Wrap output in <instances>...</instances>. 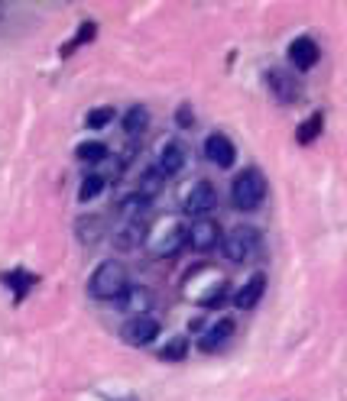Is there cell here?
Listing matches in <instances>:
<instances>
[{"label":"cell","instance_id":"cell-10","mask_svg":"<svg viewBox=\"0 0 347 401\" xmlns=\"http://www.w3.org/2000/svg\"><path fill=\"white\" fill-rule=\"evenodd\" d=\"M204 156H208V162H214L218 168H230L237 162V149H234V142H230L224 133H211L204 140Z\"/></svg>","mask_w":347,"mask_h":401},{"label":"cell","instance_id":"cell-11","mask_svg":"<svg viewBox=\"0 0 347 401\" xmlns=\"http://www.w3.org/2000/svg\"><path fill=\"white\" fill-rule=\"evenodd\" d=\"M318 59H322V52H318V46H315L312 36H299V39L289 46V62H292L299 72L315 68L318 65Z\"/></svg>","mask_w":347,"mask_h":401},{"label":"cell","instance_id":"cell-5","mask_svg":"<svg viewBox=\"0 0 347 401\" xmlns=\"http://www.w3.org/2000/svg\"><path fill=\"white\" fill-rule=\"evenodd\" d=\"M185 233H188V226L185 224H169V226H159L156 233H150V252L156 256V259H166V256H176L182 246H185Z\"/></svg>","mask_w":347,"mask_h":401},{"label":"cell","instance_id":"cell-8","mask_svg":"<svg viewBox=\"0 0 347 401\" xmlns=\"http://www.w3.org/2000/svg\"><path fill=\"white\" fill-rule=\"evenodd\" d=\"M120 337H124L130 346H150V343L159 337V320L146 318V314L127 318L124 320V327H120Z\"/></svg>","mask_w":347,"mask_h":401},{"label":"cell","instance_id":"cell-3","mask_svg":"<svg viewBox=\"0 0 347 401\" xmlns=\"http://www.w3.org/2000/svg\"><path fill=\"white\" fill-rule=\"evenodd\" d=\"M221 250H224V256H228L230 262H247L260 250V230L250 224L234 226L228 236H221Z\"/></svg>","mask_w":347,"mask_h":401},{"label":"cell","instance_id":"cell-21","mask_svg":"<svg viewBox=\"0 0 347 401\" xmlns=\"http://www.w3.org/2000/svg\"><path fill=\"white\" fill-rule=\"evenodd\" d=\"M188 346H192V343H188V337H172V340L159 350V356H162V360H169V362H178V360H185Z\"/></svg>","mask_w":347,"mask_h":401},{"label":"cell","instance_id":"cell-13","mask_svg":"<svg viewBox=\"0 0 347 401\" xmlns=\"http://www.w3.org/2000/svg\"><path fill=\"white\" fill-rule=\"evenodd\" d=\"M263 292H266V276H263V272H256V276L247 278L244 288L234 294V304H237V308H244V311H250L256 301L263 298Z\"/></svg>","mask_w":347,"mask_h":401},{"label":"cell","instance_id":"cell-1","mask_svg":"<svg viewBox=\"0 0 347 401\" xmlns=\"http://www.w3.org/2000/svg\"><path fill=\"white\" fill-rule=\"evenodd\" d=\"M127 285H130L127 266L107 259L94 269L91 282H88V292H91V298H98V301H117L120 294L127 292Z\"/></svg>","mask_w":347,"mask_h":401},{"label":"cell","instance_id":"cell-17","mask_svg":"<svg viewBox=\"0 0 347 401\" xmlns=\"http://www.w3.org/2000/svg\"><path fill=\"white\" fill-rule=\"evenodd\" d=\"M146 126H150V110L146 107L136 104V107H130L127 114H124V133L127 136H140Z\"/></svg>","mask_w":347,"mask_h":401},{"label":"cell","instance_id":"cell-12","mask_svg":"<svg viewBox=\"0 0 347 401\" xmlns=\"http://www.w3.org/2000/svg\"><path fill=\"white\" fill-rule=\"evenodd\" d=\"M120 308L127 311L130 318H136V314H146V311H150V304H152V294H150V288H140V285H133V288H130L127 285V292L120 294Z\"/></svg>","mask_w":347,"mask_h":401},{"label":"cell","instance_id":"cell-24","mask_svg":"<svg viewBox=\"0 0 347 401\" xmlns=\"http://www.w3.org/2000/svg\"><path fill=\"white\" fill-rule=\"evenodd\" d=\"M110 120H114V107H98V110H91V114H88L85 123L91 126V130H101V126H107Z\"/></svg>","mask_w":347,"mask_h":401},{"label":"cell","instance_id":"cell-2","mask_svg":"<svg viewBox=\"0 0 347 401\" xmlns=\"http://www.w3.org/2000/svg\"><path fill=\"white\" fill-rule=\"evenodd\" d=\"M263 198H266V178H263V172L256 165L244 168L234 178V184H230V204L237 210H256L263 204Z\"/></svg>","mask_w":347,"mask_h":401},{"label":"cell","instance_id":"cell-6","mask_svg":"<svg viewBox=\"0 0 347 401\" xmlns=\"http://www.w3.org/2000/svg\"><path fill=\"white\" fill-rule=\"evenodd\" d=\"M221 236H224V230H221L218 220L195 217L192 224H188L185 243L192 246V250H198V252H208V250H214V246H221Z\"/></svg>","mask_w":347,"mask_h":401},{"label":"cell","instance_id":"cell-15","mask_svg":"<svg viewBox=\"0 0 347 401\" xmlns=\"http://www.w3.org/2000/svg\"><path fill=\"white\" fill-rule=\"evenodd\" d=\"M166 184V175H162L159 168H146L143 175H140V182H136V198H143V200H150V198H156L159 194V188Z\"/></svg>","mask_w":347,"mask_h":401},{"label":"cell","instance_id":"cell-7","mask_svg":"<svg viewBox=\"0 0 347 401\" xmlns=\"http://www.w3.org/2000/svg\"><path fill=\"white\" fill-rule=\"evenodd\" d=\"M192 162V152L182 140H166L156 152V168H159L162 175H178L182 168Z\"/></svg>","mask_w":347,"mask_h":401},{"label":"cell","instance_id":"cell-25","mask_svg":"<svg viewBox=\"0 0 347 401\" xmlns=\"http://www.w3.org/2000/svg\"><path fill=\"white\" fill-rule=\"evenodd\" d=\"M176 123H178V130H192V126H195V110H192V104H178Z\"/></svg>","mask_w":347,"mask_h":401},{"label":"cell","instance_id":"cell-19","mask_svg":"<svg viewBox=\"0 0 347 401\" xmlns=\"http://www.w3.org/2000/svg\"><path fill=\"white\" fill-rule=\"evenodd\" d=\"M322 130H325V114L318 110V114H312V117H308V120H305V123L296 130V140L302 142V146H308V142H315L318 136H322Z\"/></svg>","mask_w":347,"mask_h":401},{"label":"cell","instance_id":"cell-22","mask_svg":"<svg viewBox=\"0 0 347 401\" xmlns=\"http://www.w3.org/2000/svg\"><path fill=\"white\" fill-rule=\"evenodd\" d=\"M101 191H104V178H101V175H88L85 182H81V191H78V200H94Z\"/></svg>","mask_w":347,"mask_h":401},{"label":"cell","instance_id":"cell-16","mask_svg":"<svg viewBox=\"0 0 347 401\" xmlns=\"http://www.w3.org/2000/svg\"><path fill=\"white\" fill-rule=\"evenodd\" d=\"M75 156H78V162H88V165H98V162H107V156H110V149L104 146V142H98V140H88V142H81L75 149Z\"/></svg>","mask_w":347,"mask_h":401},{"label":"cell","instance_id":"cell-4","mask_svg":"<svg viewBox=\"0 0 347 401\" xmlns=\"http://www.w3.org/2000/svg\"><path fill=\"white\" fill-rule=\"evenodd\" d=\"M214 208H218V191L204 178L195 184H188L185 194H182V210H185L188 217H208Z\"/></svg>","mask_w":347,"mask_h":401},{"label":"cell","instance_id":"cell-23","mask_svg":"<svg viewBox=\"0 0 347 401\" xmlns=\"http://www.w3.org/2000/svg\"><path fill=\"white\" fill-rule=\"evenodd\" d=\"M94 33H98V23H81V29H78V36L72 42H68L65 49H62V55H68V52H75L78 46H85V42L94 39Z\"/></svg>","mask_w":347,"mask_h":401},{"label":"cell","instance_id":"cell-9","mask_svg":"<svg viewBox=\"0 0 347 401\" xmlns=\"http://www.w3.org/2000/svg\"><path fill=\"white\" fill-rule=\"evenodd\" d=\"M266 88H270V94L280 104H296L302 97V84L296 81L292 72H282V68H273L270 75H266Z\"/></svg>","mask_w":347,"mask_h":401},{"label":"cell","instance_id":"cell-14","mask_svg":"<svg viewBox=\"0 0 347 401\" xmlns=\"http://www.w3.org/2000/svg\"><path fill=\"white\" fill-rule=\"evenodd\" d=\"M230 334H234V320H230V318H221L218 324H214L211 330H208V334H204L202 340H198V346H202L204 353H214V350L221 346V343L228 340Z\"/></svg>","mask_w":347,"mask_h":401},{"label":"cell","instance_id":"cell-20","mask_svg":"<svg viewBox=\"0 0 347 401\" xmlns=\"http://www.w3.org/2000/svg\"><path fill=\"white\" fill-rule=\"evenodd\" d=\"M4 282L13 288V294H17V301H23L26 298V292L36 285V276H30V272H23V269H17V272H7L4 276Z\"/></svg>","mask_w":347,"mask_h":401},{"label":"cell","instance_id":"cell-18","mask_svg":"<svg viewBox=\"0 0 347 401\" xmlns=\"http://www.w3.org/2000/svg\"><path fill=\"white\" fill-rule=\"evenodd\" d=\"M146 236L143 224L140 220H130L124 230H117V236H114V243H117V250H133V246H140V240Z\"/></svg>","mask_w":347,"mask_h":401}]
</instances>
